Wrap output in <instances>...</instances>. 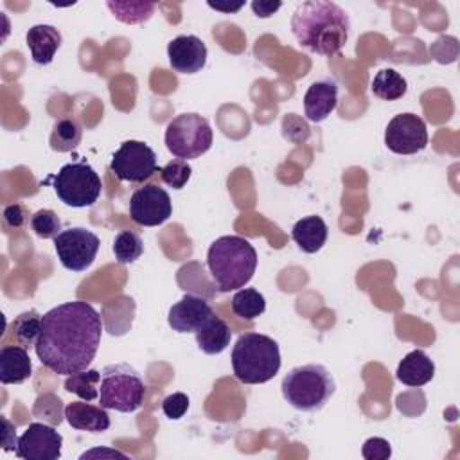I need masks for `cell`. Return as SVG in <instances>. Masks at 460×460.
Listing matches in <instances>:
<instances>
[{"label":"cell","mask_w":460,"mask_h":460,"mask_svg":"<svg viewBox=\"0 0 460 460\" xmlns=\"http://www.w3.org/2000/svg\"><path fill=\"white\" fill-rule=\"evenodd\" d=\"M102 316L93 305L65 302L41 316V332L34 345L43 367L54 374L70 376L86 370L101 345Z\"/></svg>","instance_id":"cell-1"},{"label":"cell","mask_w":460,"mask_h":460,"mask_svg":"<svg viewBox=\"0 0 460 460\" xmlns=\"http://www.w3.org/2000/svg\"><path fill=\"white\" fill-rule=\"evenodd\" d=\"M291 32L305 50L332 56L345 47L350 20L347 11L334 2L307 0L298 4L293 11Z\"/></svg>","instance_id":"cell-2"},{"label":"cell","mask_w":460,"mask_h":460,"mask_svg":"<svg viewBox=\"0 0 460 460\" xmlns=\"http://www.w3.org/2000/svg\"><path fill=\"white\" fill-rule=\"evenodd\" d=\"M207 266L217 291L228 293L241 289L255 273L257 252L241 235H223L208 246Z\"/></svg>","instance_id":"cell-3"},{"label":"cell","mask_w":460,"mask_h":460,"mask_svg":"<svg viewBox=\"0 0 460 460\" xmlns=\"http://www.w3.org/2000/svg\"><path fill=\"white\" fill-rule=\"evenodd\" d=\"M232 370L244 385H262L280 370L279 343L259 332H244L232 349Z\"/></svg>","instance_id":"cell-4"},{"label":"cell","mask_w":460,"mask_h":460,"mask_svg":"<svg viewBox=\"0 0 460 460\" xmlns=\"http://www.w3.org/2000/svg\"><path fill=\"white\" fill-rule=\"evenodd\" d=\"M280 390L295 410L318 411L336 392V383L323 365L307 363L291 368L284 376Z\"/></svg>","instance_id":"cell-5"},{"label":"cell","mask_w":460,"mask_h":460,"mask_svg":"<svg viewBox=\"0 0 460 460\" xmlns=\"http://www.w3.org/2000/svg\"><path fill=\"white\" fill-rule=\"evenodd\" d=\"M144 395V379L128 363H115L102 368L99 386V404L102 408L131 413L142 406Z\"/></svg>","instance_id":"cell-6"},{"label":"cell","mask_w":460,"mask_h":460,"mask_svg":"<svg viewBox=\"0 0 460 460\" xmlns=\"http://www.w3.org/2000/svg\"><path fill=\"white\" fill-rule=\"evenodd\" d=\"M52 187L56 196L72 208L92 207L101 196V178L84 160L65 164L54 176Z\"/></svg>","instance_id":"cell-7"},{"label":"cell","mask_w":460,"mask_h":460,"mask_svg":"<svg viewBox=\"0 0 460 460\" xmlns=\"http://www.w3.org/2000/svg\"><path fill=\"white\" fill-rule=\"evenodd\" d=\"M165 146L180 160L205 155L212 146V129L199 113H180L165 128Z\"/></svg>","instance_id":"cell-8"},{"label":"cell","mask_w":460,"mask_h":460,"mask_svg":"<svg viewBox=\"0 0 460 460\" xmlns=\"http://www.w3.org/2000/svg\"><path fill=\"white\" fill-rule=\"evenodd\" d=\"M110 169L119 180L131 183H142L160 172L155 151L140 140L122 142L111 156Z\"/></svg>","instance_id":"cell-9"},{"label":"cell","mask_w":460,"mask_h":460,"mask_svg":"<svg viewBox=\"0 0 460 460\" xmlns=\"http://www.w3.org/2000/svg\"><path fill=\"white\" fill-rule=\"evenodd\" d=\"M101 241L83 226H70L54 237V250L63 268L70 271H84L95 261Z\"/></svg>","instance_id":"cell-10"},{"label":"cell","mask_w":460,"mask_h":460,"mask_svg":"<svg viewBox=\"0 0 460 460\" xmlns=\"http://www.w3.org/2000/svg\"><path fill=\"white\" fill-rule=\"evenodd\" d=\"M385 144L392 153L415 155L428 146L426 122L415 113L395 115L385 129Z\"/></svg>","instance_id":"cell-11"},{"label":"cell","mask_w":460,"mask_h":460,"mask_svg":"<svg viewBox=\"0 0 460 460\" xmlns=\"http://www.w3.org/2000/svg\"><path fill=\"white\" fill-rule=\"evenodd\" d=\"M172 214V203L165 189L158 185H144L131 194L129 217L142 226H158Z\"/></svg>","instance_id":"cell-12"},{"label":"cell","mask_w":460,"mask_h":460,"mask_svg":"<svg viewBox=\"0 0 460 460\" xmlns=\"http://www.w3.org/2000/svg\"><path fill=\"white\" fill-rule=\"evenodd\" d=\"M63 437L47 422H32L18 437L16 456L22 460H58Z\"/></svg>","instance_id":"cell-13"},{"label":"cell","mask_w":460,"mask_h":460,"mask_svg":"<svg viewBox=\"0 0 460 460\" xmlns=\"http://www.w3.org/2000/svg\"><path fill=\"white\" fill-rule=\"evenodd\" d=\"M169 65L178 74H196L207 63V45L192 34H181L167 45Z\"/></svg>","instance_id":"cell-14"},{"label":"cell","mask_w":460,"mask_h":460,"mask_svg":"<svg viewBox=\"0 0 460 460\" xmlns=\"http://www.w3.org/2000/svg\"><path fill=\"white\" fill-rule=\"evenodd\" d=\"M212 313L214 311L205 298L187 293L176 304H172L167 314V322L171 329L180 334L196 332Z\"/></svg>","instance_id":"cell-15"},{"label":"cell","mask_w":460,"mask_h":460,"mask_svg":"<svg viewBox=\"0 0 460 460\" xmlns=\"http://www.w3.org/2000/svg\"><path fill=\"white\" fill-rule=\"evenodd\" d=\"M338 104V84L334 79H320L311 83L304 95V113L311 122L325 120Z\"/></svg>","instance_id":"cell-16"},{"label":"cell","mask_w":460,"mask_h":460,"mask_svg":"<svg viewBox=\"0 0 460 460\" xmlns=\"http://www.w3.org/2000/svg\"><path fill=\"white\" fill-rule=\"evenodd\" d=\"M65 419L74 429L101 433L110 428V415L101 404L95 406L88 401H72L65 406Z\"/></svg>","instance_id":"cell-17"},{"label":"cell","mask_w":460,"mask_h":460,"mask_svg":"<svg viewBox=\"0 0 460 460\" xmlns=\"http://www.w3.org/2000/svg\"><path fill=\"white\" fill-rule=\"evenodd\" d=\"M25 41L32 61L38 65H49L61 47V32L54 25L38 23L27 31Z\"/></svg>","instance_id":"cell-18"},{"label":"cell","mask_w":460,"mask_h":460,"mask_svg":"<svg viewBox=\"0 0 460 460\" xmlns=\"http://www.w3.org/2000/svg\"><path fill=\"white\" fill-rule=\"evenodd\" d=\"M32 374V363L27 349L20 345H4L0 349V383L22 385Z\"/></svg>","instance_id":"cell-19"},{"label":"cell","mask_w":460,"mask_h":460,"mask_svg":"<svg viewBox=\"0 0 460 460\" xmlns=\"http://www.w3.org/2000/svg\"><path fill=\"white\" fill-rule=\"evenodd\" d=\"M435 376L433 359L420 349L408 352L397 365L395 377L406 386H422Z\"/></svg>","instance_id":"cell-20"},{"label":"cell","mask_w":460,"mask_h":460,"mask_svg":"<svg viewBox=\"0 0 460 460\" xmlns=\"http://www.w3.org/2000/svg\"><path fill=\"white\" fill-rule=\"evenodd\" d=\"M327 225L320 216H307L295 223L291 237L305 253H316L327 241Z\"/></svg>","instance_id":"cell-21"},{"label":"cell","mask_w":460,"mask_h":460,"mask_svg":"<svg viewBox=\"0 0 460 460\" xmlns=\"http://www.w3.org/2000/svg\"><path fill=\"white\" fill-rule=\"evenodd\" d=\"M230 338H232V331L228 323L214 313L196 331L198 349L205 354H221L230 345Z\"/></svg>","instance_id":"cell-22"},{"label":"cell","mask_w":460,"mask_h":460,"mask_svg":"<svg viewBox=\"0 0 460 460\" xmlns=\"http://www.w3.org/2000/svg\"><path fill=\"white\" fill-rule=\"evenodd\" d=\"M370 90L376 97L383 101H397L406 93L408 84L406 79L397 70L383 68L374 75Z\"/></svg>","instance_id":"cell-23"},{"label":"cell","mask_w":460,"mask_h":460,"mask_svg":"<svg viewBox=\"0 0 460 460\" xmlns=\"http://www.w3.org/2000/svg\"><path fill=\"white\" fill-rule=\"evenodd\" d=\"M230 305H232V311L235 316L250 322L266 311V298L262 293H259L253 288H241L232 296Z\"/></svg>","instance_id":"cell-24"},{"label":"cell","mask_w":460,"mask_h":460,"mask_svg":"<svg viewBox=\"0 0 460 460\" xmlns=\"http://www.w3.org/2000/svg\"><path fill=\"white\" fill-rule=\"evenodd\" d=\"M11 332L20 347H34L41 332V314L34 309L18 314L11 323Z\"/></svg>","instance_id":"cell-25"},{"label":"cell","mask_w":460,"mask_h":460,"mask_svg":"<svg viewBox=\"0 0 460 460\" xmlns=\"http://www.w3.org/2000/svg\"><path fill=\"white\" fill-rule=\"evenodd\" d=\"M101 372L93 368H86L81 372H74L65 379V390L77 395L83 401H95L99 399V385Z\"/></svg>","instance_id":"cell-26"},{"label":"cell","mask_w":460,"mask_h":460,"mask_svg":"<svg viewBox=\"0 0 460 460\" xmlns=\"http://www.w3.org/2000/svg\"><path fill=\"white\" fill-rule=\"evenodd\" d=\"M106 5L117 20H120L122 23H129V25L147 22L156 7L155 2H133V0H129V2L108 0Z\"/></svg>","instance_id":"cell-27"},{"label":"cell","mask_w":460,"mask_h":460,"mask_svg":"<svg viewBox=\"0 0 460 460\" xmlns=\"http://www.w3.org/2000/svg\"><path fill=\"white\" fill-rule=\"evenodd\" d=\"M83 137V129L74 119H59L50 133V147L54 151H70L79 146Z\"/></svg>","instance_id":"cell-28"},{"label":"cell","mask_w":460,"mask_h":460,"mask_svg":"<svg viewBox=\"0 0 460 460\" xmlns=\"http://www.w3.org/2000/svg\"><path fill=\"white\" fill-rule=\"evenodd\" d=\"M111 250L115 253L117 262L131 264L137 259H140V255L144 253V243H142L138 234L129 232V230H122L115 235Z\"/></svg>","instance_id":"cell-29"},{"label":"cell","mask_w":460,"mask_h":460,"mask_svg":"<svg viewBox=\"0 0 460 460\" xmlns=\"http://www.w3.org/2000/svg\"><path fill=\"white\" fill-rule=\"evenodd\" d=\"M32 415L50 426H59L65 417L63 401L56 394L45 392V394L38 395V399L34 401Z\"/></svg>","instance_id":"cell-30"},{"label":"cell","mask_w":460,"mask_h":460,"mask_svg":"<svg viewBox=\"0 0 460 460\" xmlns=\"http://www.w3.org/2000/svg\"><path fill=\"white\" fill-rule=\"evenodd\" d=\"M31 228L41 239H54L61 232V219L54 210L41 208L31 216Z\"/></svg>","instance_id":"cell-31"},{"label":"cell","mask_w":460,"mask_h":460,"mask_svg":"<svg viewBox=\"0 0 460 460\" xmlns=\"http://www.w3.org/2000/svg\"><path fill=\"white\" fill-rule=\"evenodd\" d=\"M192 174V169L190 165L185 162V160H171L169 164H165L162 169H160V176H162V181L165 185H169L171 189H183L185 183L189 181Z\"/></svg>","instance_id":"cell-32"},{"label":"cell","mask_w":460,"mask_h":460,"mask_svg":"<svg viewBox=\"0 0 460 460\" xmlns=\"http://www.w3.org/2000/svg\"><path fill=\"white\" fill-rule=\"evenodd\" d=\"M189 404H190V401H189L187 394H183V392H174V394L167 395V397L162 401V411H164V415H165L167 419L178 420V419H181V417L187 413Z\"/></svg>","instance_id":"cell-33"},{"label":"cell","mask_w":460,"mask_h":460,"mask_svg":"<svg viewBox=\"0 0 460 460\" xmlns=\"http://www.w3.org/2000/svg\"><path fill=\"white\" fill-rule=\"evenodd\" d=\"M361 455L367 460H386L392 456V447L390 442L381 438V437H372L368 440H365L363 447H361Z\"/></svg>","instance_id":"cell-34"},{"label":"cell","mask_w":460,"mask_h":460,"mask_svg":"<svg viewBox=\"0 0 460 460\" xmlns=\"http://www.w3.org/2000/svg\"><path fill=\"white\" fill-rule=\"evenodd\" d=\"M29 212L22 203H11L4 208V221L13 228H20L27 223Z\"/></svg>","instance_id":"cell-35"},{"label":"cell","mask_w":460,"mask_h":460,"mask_svg":"<svg viewBox=\"0 0 460 460\" xmlns=\"http://www.w3.org/2000/svg\"><path fill=\"white\" fill-rule=\"evenodd\" d=\"M0 420H2V449L4 451H16L18 437L14 433L16 431L14 424L5 417H2Z\"/></svg>","instance_id":"cell-36"},{"label":"cell","mask_w":460,"mask_h":460,"mask_svg":"<svg viewBox=\"0 0 460 460\" xmlns=\"http://www.w3.org/2000/svg\"><path fill=\"white\" fill-rule=\"evenodd\" d=\"M280 5H282L280 2H264V0L252 2V9L259 18H270L275 11L280 9Z\"/></svg>","instance_id":"cell-37"},{"label":"cell","mask_w":460,"mask_h":460,"mask_svg":"<svg viewBox=\"0 0 460 460\" xmlns=\"http://www.w3.org/2000/svg\"><path fill=\"white\" fill-rule=\"evenodd\" d=\"M95 456H106V458H120V460H128V456L117 449H108V447H95L90 449L86 453H83L79 458L86 460V458H95Z\"/></svg>","instance_id":"cell-38"},{"label":"cell","mask_w":460,"mask_h":460,"mask_svg":"<svg viewBox=\"0 0 460 460\" xmlns=\"http://www.w3.org/2000/svg\"><path fill=\"white\" fill-rule=\"evenodd\" d=\"M244 4L243 2H239V4H230V5H225V4H212V2H208V7H212V9H216V11H225V13H235V11H239L241 7H243Z\"/></svg>","instance_id":"cell-39"}]
</instances>
